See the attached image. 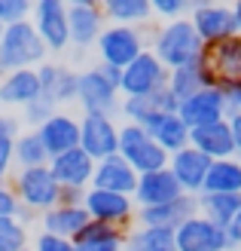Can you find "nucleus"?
Wrapping results in <instances>:
<instances>
[{"label":"nucleus","instance_id":"nucleus-1","mask_svg":"<svg viewBox=\"0 0 241 251\" xmlns=\"http://www.w3.org/2000/svg\"><path fill=\"white\" fill-rule=\"evenodd\" d=\"M150 52H153L168 71H177V68L189 65V61H198L201 52H205V43H201V37L196 34L189 16H183V19L165 22L162 28H156Z\"/></svg>","mask_w":241,"mask_h":251},{"label":"nucleus","instance_id":"nucleus-2","mask_svg":"<svg viewBox=\"0 0 241 251\" xmlns=\"http://www.w3.org/2000/svg\"><path fill=\"white\" fill-rule=\"evenodd\" d=\"M46 43L40 40L34 22H16V25H6L3 37H0V65H3L6 74L12 71H28V68H40L46 61Z\"/></svg>","mask_w":241,"mask_h":251},{"label":"nucleus","instance_id":"nucleus-3","mask_svg":"<svg viewBox=\"0 0 241 251\" xmlns=\"http://www.w3.org/2000/svg\"><path fill=\"white\" fill-rule=\"evenodd\" d=\"M12 190H16L19 202L34 215H46L49 208H55L61 202V184L49 172V166L19 169L12 175Z\"/></svg>","mask_w":241,"mask_h":251},{"label":"nucleus","instance_id":"nucleus-4","mask_svg":"<svg viewBox=\"0 0 241 251\" xmlns=\"http://www.w3.org/2000/svg\"><path fill=\"white\" fill-rule=\"evenodd\" d=\"M201 61H205L214 86H217V89L229 98V104H232V98L241 89V37L235 34V37H229V40H223V43L205 46Z\"/></svg>","mask_w":241,"mask_h":251},{"label":"nucleus","instance_id":"nucleus-5","mask_svg":"<svg viewBox=\"0 0 241 251\" xmlns=\"http://www.w3.org/2000/svg\"><path fill=\"white\" fill-rule=\"evenodd\" d=\"M119 156L129 162L137 175L162 172V169H168V159H171L156 144V138L147 129H141V126H134V123L119 126Z\"/></svg>","mask_w":241,"mask_h":251},{"label":"nucleus","instance_id":"nucleus-6","mask_svg":"<svg viewBox=\"0 0 241 251\" xmlns=\"http://www.w3.org/2000/svg\"><path fill=\"white\" fill-rule=\"evenodd\" d=\"M95 46H98L101 65H113V68H122V71L129 68L141 52L150 49L144 43L141 28H129V25H107Z\"/></svg>","mask_w":241,"mask_h":251},{"label":"nucleus","instance_id":"nucleus-7","mask_svg":"<svg viewBox=\"0 0 241 251\" xmlns=\"http://www.w3.org/2000/svg\"><path fill=\"white\" fill-rule=\"evenodd\" d=\"M168 68L150 52H141L129 68L122 71V95L125 98H147L162 89H168Z\"/></svg>","mask_w":241,"mask_h":251},{"label":"nucleus","instance_id":"nucleus-8","mask_svg":"<svg viewBox=\"0 0 241 251\" xmlns=\"http://www.w3.org/2000/svg\"><path fill=\"white\" fill-rule=\"evenodd\" d=\"M83 208L88 211V218H92V221L113 224V227H125V230H129L131 224H134V218H137V205H134L131 196L98 190V187H88V190H86Z\"/></svg>","mask_w":241,"mask_h":251},{"label":"nucleus","instance_id":"nucleus-9","mask_svg":"<svg viewBox=\"0 0 241 251\" xmlns=\"http://www.w3.org/2000/svg\"><path fill=\"white\" fill-rule=\"evenodd\" d=\"M80 147L95 162L119 153V126L104 114H83L80 120Z\"/></svg>","mask_w":241,"mask_h":251},{"label":"nucleus","instance_id":"nucleus-10","mask_svg":"<svg viewBox=\"0 0 241 251\" xmlns=\"http://www.w3.org/2000/svg\"><path fill=\"white\" fill-rule=\"evenodd\" d=\"M177 117L183 120V126L189 132L193 129H201V126H211V123H220V120H229L235 117L232 114V104L229 98H226L217 86L214 89H201L198 95L186 98L180 101V110H177Z\"/></svg>","mask_w":241,"mask_h":251},{"label":"nucleus","instance_id":"nucleus-11","mask_svg":"<svg viewBox=\"0 0 241 251\" xmlns=\"http://www.w3.org/2000/svg\"><path fill=\"white\" fill-rule=\"evenodd\" d=\"M189 22H193V28L205 46L223 43V40H229V37L238 34L235 12L226 3H196L193 12H189Z\"/></svg>","mask_w":241,"mask_h":251},{"label":"nucleus","instance_id":"nucleus-12","mask_svg":"<svg viewBox=\"0 0 241 251\" xmlns=\"http://www.w3.org/2000/svg\"><path fill=\"white\" fill-rule=\"evenodd\" d=\"M31 22L40 40L46 43V49L52 52H61V49L70 46V31H67V3L61 0H40L34 3V12H31Z\"/></svg>","mask_w":241,"mask_h":251},{"label":"nucleus","instance_id":"nucleus-13","mask_svg":"<svg viewBox=\"0 0 241 251\" xmlns=\"http://www.w3.org/2000/svg\"><path fill=\"white\" fill-rule=\"evenodd\" d=\"M104 28H107V19H104L101 3H95V0H73V3H67V31H70L73 46L86 49V46L98 43Z\"/></svg>","mask_w":241,"mask_h":251},{"label":"nucleus","instance_id":"nucleus-14","mask_svg":"<svg viewBox=\"0 0 241 251\" xmlns=\"http://www.w3.org/2000/svg\"><path fill=\"white\" fill-rule=\"evenodd\" d=\"M77 101H80V107H83V114H104V117H113V110L119 107V89H113L98 68H88V71L80 74Z\"/></svg>","mask_w":241,"mask_h":251},{"label":"nucleus","instance_id":"nucleus-15","mask_svg":"<svg viewBox=\"0 0 241 251\" xmlns=\"http://www.w3.org/2000/svg\"><path fill=\"white\" fill-rule=\"evenodd\" d=\"M95 166L98 162L88 156L83 147H73L67 153L49 159V172L55 175V181L65 187V190H88L92 178H95Z\"/></svg>","mask_w":241,"mask_h":251},{"label":"nucleus","instance_id":"nucleus-16","mask_svg":"<svg viewBox=\"0 0 241 251\" xmlns=\"http://www.w3.org/2000/svg\"><path fill=\"white\" fill-rule=\"evenodd\" d=\"M211 166H214V159L205 156L201 150H196L193 144L183 147L180 153H174V156L168 159V169L174 172L177 184H180V187H183V193H189V196H201Z\"/></svg>","mask_w":241,"mask_h":251},{"label":"nucleus","instance_id":"nucleus-17","mask_svg":"<svg viewBox=\"0 0 241 251\" xmlns=\"http://www.w3.org/2000/svg\"><path fill=\"white\" fill-rule=\"evenodd\" d=\"M183 196V187L177 184L174 172L171 169H162V172H150L137 178V190H134V205L137 208H153V205H165V202H174V199Z\"/></svg>","mask_w":241,"mask_h":251},{"label":"nucleus","instance_id":"nucleus-18","mask_svg":"<svg viewBox=\"0 0 241 251\" xmlns=\"http://www.w3.org/2000/svg\"><path fill=\"white\" fill-rule=\"evenodd\" d=\"M37 77H40V95L46 101L58 104H70L77 101V89H80V74H73L65 65H52V61H43L37 68Z\"/></svg>","mask_w":241,"mask_h":251},{"label":"nucleus","instance_id":"nucleus-19","mask_svg":"<svg viewBox=\"0 0 241 251\" xmlns=\"http://www.w3.org/2000/svg\"><path fill=\"white\" fill-rule=\"evenodd\" d=\"M196 215H198V196L183 193L180 199H174V202L153 205V208H137L134 221H137V227H168V230H177L180 224H186Z\"/></svg>","mask_w":241,"mask_h":251},{"label":"nucleus","instance_id":"nucleus-20","mask_svg":"<svg viewBox=\"0 0 241 251\" xmlns=\"http://www.w3.org/2000/svg\"><path fill=\"white\" fill-rule=\"evenodd\" d=\"M174 233H177V251H226L223 227L211 224L208 218H201V215L189 218Z\"/></svg>","mask_w":241,"mask_h":251},{"label":"nucleus","instance_id":"nucleus-21","mask_svg":"<svg viewBox=\"0 0 241 251\" xmlns=\"http://www.w3.org/2000/svg\"><path fill=\"white\" fill-rule=\"evenodd\" d=\"M37 135H40L49 159H55L61 153H67V150L80 147V120H73L70 114H61L58 110L52 120L37 129Z\"/></svg>","mask_w":241,"mask_h":251},{"label":"nucleus","instance_id":"nucleus-22","mask_svg":"<svg viewBox=\"0 0 241 251\" xmlns=\"http://www.w3.org/2000/svg\"><path fill=\"white\" fill-rule=\"evenodd\" d=\"M137 178H141V175H137L129 162L116 153V156H110V159H101L98 166H95L92 187H98V190H110V193H122V196H134Z\"/></svg>","mask_w":241,"mask_h":251},{"label":"nucleus","instance_id":"nucleus-23","mask_svg":"<svg viewBox=\"0 0 241 251\" xmlns=\"http://www.w3.org/2000/svg\"><path fill=\"white\" fill-rule=\"evenodd\" d=\"M189 144H193L196 150H201L205 156H211L214 162L235 156V138H232L229 120H220V123L201 126V129H193L189 132Z\"/></svg>","mask_w":241,"mask_h":251},{"label":"nucleus","instance_id":"nucleus-24","mask_svg":"<svg viewBox=\"0 0 241 251\" xmlns=\"http://www.w3.org/2000/svg\"><path fill=\"white\" fill-rule=\"evenodd\" d=\"M177 110H180V101L174 98L171 89H162L147 98H122L119 101V114L125 117V123H134V126H144L147 120H153L159 114H177Z\"/></svg>","mask_w":241,"mask_h":251},{"label":"nucleus","instance_id":"nucleus-25","mask_svg":"<svg viewBox=\"0 0 241 251\" xmlns=\"http://www.w3.org/2000/svg\"><path fill=\"white\" fill-rule=\"evenodd\" d=\"M92 221L88 211L83 205H55L49 208L46 215H40V233L58 236V239H77V236L86 230V224Z\"/></svg>","mask_w":241,"mask_h":251},{"label":"nucleus","instance_id":"nucleus-26","mask_svg":"<svg viewBox=\"0 0 241 251\" xmlns=\"http://www.w3.org/2000/svg\"><path fill=\"white\" fill-rule=\"evenodd\" d=\"M40 98V77L37 68L28 71H12L0 80V104H12V107H28L31 101Z\"/></svg>","mask_w":241,"mask_h":251},{"label":"nucleus","instance_id":"nucleus-27","mask_svg":"<svg viewBox=\"0 0 241 251\" xmlns=\"http://www.w3.org/2000/svg\"><path fill=\"white\" fill-rule=\"evenodd\" d=\"M141 129H147L150 135H153L156 144L168 156H174V153H180L183 147H189V129L183 126V120L177 114H159L153 120H147Z\"/></svg>","mask_w":241,"mask_h":251},{"label":"nucleus","instance_id":"nucleus-28","mask_svg":"<svg viewBox=\"0 0 241 251\" xmlns=\"http://www.w3.org/2000/svg\"><path fill=\"white\" fill-rule=\"evenodd\" d=\"M125 239H129V230L125 227L88 221L86 230L73 239V245H77V251H122Z\"/></svg>","mask_w":241,"mask_h":251},{"label":"nucleus","instance_id":"nucleus-29","mask_svg":"<svg viewBox=\"0 0 241 251\" xmlns=\"http://www.w3.org/2000/svg\"><path fill=\"white\" fill-rule=\"evenodd\" d=\"M168 89L174 92L177 101H186V98L198 95L201 89H214V80L205 68V61L198 58V61H189V65L168 74Z\"/></svg>","mask_w":241,"mask_h":251},{"label":"nucleus","instance_id":"nucleus-30","mask_svg":"<svg viewBox=\"0 0 241 251\" xmlns=\"http://www.w3.org/2000/svg\"><path fill=\"white\" fill-rule=\"evenodd\" d=\"M241 196L238 193H201L198 196V215L208 218L217 227H229L238 218Z\"/></svg>","mask_w":241,"mask_h":251},{"label":"nucleus","instance_id":"nucleus-31","mask_svg":"<svg viewBox=\"0 0 241 251\" xmlns=\"http://www.w3.org/2000/svg\"><path fill=\"white\" fill-rule=\"evenodd\" d=\"M101 9H104L107 22L129 25V28H137V25L150 22V16H153V3L150 0H104Z\"/></svg>","mask_w":241,"mask_h":251},{"label":"nucleus","instance_id":"nucleus-32","mask_svg":"<svg viewBox=\"0 0 241 251\" xmlns=\"http://www.w3.org/2000/svg\"><path fill=\"white\" fill-rule=\"evenodd\" d=\"M201 193H238L241 196V159H217L208 172L205 190Z\"/></svg>","mask_w":241,"mask_h":251},{"label":"nucleus","instance_id":"nucleus-33","mask_svg":"<svg viewBox=\"0 0 241 251\" xmlns=\"http://www.w3.org/2000/svg\"><path fill=\"white\" fill-rule=\"evenodd\" d=\"M12 162H16L19 169H37V166H49V153L40 141V135L37 132H22L16 138V150H12Z\"/></svg>","mask_w":241,"mask_h":251},{"label":"nucleus","instance_id":"nucleus-34","mask_svg":"<svg viewBox=\"0 0 241 251\" xmlns=\"http://www.w3.org/2000/svg\"><path fill=\"white\" fill-rule=\"evenodd\" d=\"M131 236L144 251H177V233L168 227H134Z\"/></svg>","mask_w":241,"mask_h":251},{"label":"nucleus","instance_id":"nucleus-35","mask_svg":"<svg viewBox=\"0 0 241 251\" xmlns=\"http://www.w3.org/2000/svg\"><path fill=\"white\" fill-rule=\"evenodd\" d=\"M19 120L12 117H0V184L6 181L9 169L16 166L12 162V150H16V138H19Z\"/></svg>","mask_w":241,"mask_h":251},{"label":"nucleus","instance_id":"nucleus-36","mask_svg":"<svg viewBox=\"0 0 241 251\" xmlns=\"http://www.w3.org/2000/svg\"><path fill=\"white\" fill-rule=\"evenodd\" d=\"M28 245V227L16 218H0V251H24Z\"/></svg>","mask_w":241,"mask_h":251},{"label":"nucleus","instance_id":"nucleus-37","mask_svg":"<svg viewBox=\"0 0 241 251\" xmlns=\"http://www.w3.org/2000/svg\"><path fill=\"white\" fill-rule=\"evenodd\" d=\"M22 110H24V123L31 126V132H37L43 123H49V120H52V117L58 114V107H55L52 101H46L43 95L37 98V101H31L28 107H22Z\"/></svg>","mask_w":241,"mask_h":251},{"label":"nucleus","instance_id":"nucleus-38","mask_svg":"<svg viewBox=\"0 0 241 251\" xmlns=\"http://www.w3.org/2000/svg\"><path fill=\"white\" fill-rule=\"evenodd\" d=\"M19 211H22V202H19V196L16 190H12V184H0V218H19Z\"/></svg>","mask_w":241,"mask_h":251},{"label":"nucleus","instance_id":"nucleus-39","mask_svg":"<svg viewBox=\"0 0 241 251\" xmlns=\"http://www.w3.org/2000/svg\"><path fill=\"white\" fill-rule=\"evenodd\" d=\"M183 12H186L183 0H153V16H162L165 22L183 19Z\"/></svg>","mask_w":241,"mask_h":251},{"label":"nucleus","instance_id":"nucleus-40","mask_svg":"<svg viewBox=\"0 0 241 251\" xmlns=\"http://www.w3.org/2000/svg\"><path fill=\"white\" fill-rule=\"evenodd\" d=\"M34 251H77L70 239H58V236H49V233H40L34 239Z\"/></svg>","mask_w":241,"mask_h":251},{"label":"nucleus","instance_id":"nucleus-41","mask_svg":"<svg viewBox=\"0 0 241 251\" xmlns=\"http://www.w3.org/2000/svg\"><path fill=\"white\" fill-rule=\"evenodd\" d=\"M223 239H226V251H238L241 248V224H229V227H223Z\"/></svg>","mask_w":241,"mask_h":251},{"label":"nucleus","instance_id":"nucleus-42","mask_svg":"<svg viewBox=\"0 0 241 251\" xmlns=\"http://www.w3.org/2000/svg\"><path fill=\"white\" fill-rule=\"evenodd\" d=\"M98 71L104 74V80L113 86V89L122 92V68H113V65H98Z\"/></svg>","mask_w":241,"mask_h":251},{"label":"nucleus","instance_id":"nucleus-43","mask_svg":"<svg viewBox=\"0 0 241 251\" xmlns=\"http://www.w3.org/2000/svg\"><path fill=\"white\" fill-rule=\"evenodd\" d=\"M83 199H86V190H65V187H61V202L58 205H83Z\"/></svg>","mask_w":241,"mask_h":251},{"label":"nucleus","instance_id":"nucleus-44","mask_svg":"<svg viewBox=\"0 0 241 251\" xmlns=\"http://www.w3.org/2000/svg\"><path fill=\"white\" fill-rule=\"evenodd\" d=\"M229 126H232V138H235V156L241 159V114L229 117Z\"/></svg>","mask_w":241,"mask_h":251},{"label":"nucleus","instance_id":"nucleus-45","mask_svg":"<svg viewBox=\"0 0 241 251\" xmlns=\"http://www.w3.org/2000/svg\"><path fill=\"white\" fill-rule=\"evenodd\" d=\"M232 12H235V25H238V37H241V0L232 3Z\"/></svg>","mask_w":241,"mask_h":251},{"label":"nucleus","instance_id":"nucleus-46","mask_svg":"<svg viewBox=\"0 0 241 251\" xmlns=\"http://www.w3.org/2000/svg\"><path fill=\"white\" fill-rule=\"evenodd\" d=\"M232 110H235V114H241V89H238V95L232 98Z\"/></svg>","mask_w":241,"mask_h":251},{"label":"nucleus","instance_id":"nucleus-47","mask_svg":"<svg viewBox=\"0 0 241 251\" xmlns=\"http://www.w3.org/2000/svg\"><path fill=\"white\" fill-rule=\"evenodd\" d=\"M0 25H6V0H0Z\"/></svg>","mask_w":241,"mask_h":251},{"label":"nucleus","instance_id":"nucleus-48","mask_svg":"<svg viewBox=\"0 0 241 251\" xmlns=\"http://www.w3.org/2000/svg\"><path fill=\"white\" fill-rule=\"evenodd\" d=\"M6 77V71H3V65H0V80H3Z\"/></svg>","mask_w":241,"mask_h":251},{"label":"nucleus","instance_id":"nucleus-49","mask_svg":"<svg viewBox=\"0 0 241 251\" xmlns=\"http://www.w3.org/2000/svg\"><path fill=\"white\" fill-rule=\"evenodd\" d=\"M235 221H238V224H241V208H238V218H235Z\"/></svg>","mask_w":241,"mask_h":251},{"label":"nucleus","instance_id":"nucleus-50","mask_svg":"<svg viewBox=\"0 0 241 251\" xmlns=\"http://www.w3.org/2000/svg\"><path fill=\"white\" fill-rule=\"evenodd\" d=\"M0 37H3V25H0Z\"/></svg>","mask_w":241,"mask_h":251},{"label":"nucleus","instance_id":"nucleus-51","mask_svg":"<svg viewBox=\"0 0 241 251\" xmlns=\"http://www.w3.org/2000/svg\"><path fill=\"white\" fill-rule=\"evenodd\" d=\"M24 251H34V248H24Z\"/></svg>","mask_w":241,"mask_h":251}]
</instances>
